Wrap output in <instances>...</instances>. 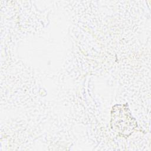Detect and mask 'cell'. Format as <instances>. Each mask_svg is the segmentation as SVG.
<instances>
[{"label":"cell","mask_w":151,"mask_h":151,"mask_svg":"<svg viewBox=\"0 0 151 151\" xmlns=\"http://www.w3.org/2000/svg\"><path fill=\"white\" fill-rule=\"evenodd\" d=\"M111 127L119 135L127 137L137 127L127 104H116L111 110Z\"/></svg>","instance_id":"6da1fadb"}]
</instances>
